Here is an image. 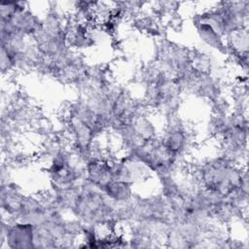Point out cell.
<instances>
[{
	"instance_id": "1",
	"label": "cell",
	"mask_w": 249,
	"mask_h": 249,
	"mask_svg": "<svg viewBox=\"0 0 249 249\" xmlns=\"http://www.w3.org/2000/svg\"><path fill=\"white\" fill-rule=\"evenodd\" d=\"M193 176L199 189L230 200L240 187L247 183L246 170L222 155L209 158L197 164L194 168Z\"/></svg>"
},
{
	"instance_id": "2",
	"label": "cell",
	"mask_w": 249,
	"mask_h": 249,
	"mask_svg": "<svg viewBox=\"0 0 249 249\" xmlns=\"http://www.w3.org/2000/svg\"><path fill=\"white\" fill-rule=\"evenodd\" d=\"M4 244L9 248H34V225L2 220L1 246Z\"/></svg>"
},
{
	"instance_id": "3",
	"label": "cell",
	"mask_w": 249,
	"mask_h": 249,
	"mask_svg": "<svg viewBox=\"0 0 249 249\" xmlns=\"http://www.w3.org/2000/svg\"><path fill=\"white\" fill-rule=\"evenodd\" d=\"M1 187L2 212L6 213L10 218L16 219L23 206L26 196L14 184L7 182L3 183Z\"/></svg>"
},
{
	"instance_id": "4",
	"label": "cell",
	"mask_w": 249,
	"mask_h": 249,
	"mask_svg": "<svg viewBox=\"0 0 249 249\" xmlns=\"http://www.w3.org/2000/svg\"><path fill=\"white\" fill-rule=\"evenodd\" d=\"M194 25L196 27L197 36L201 40V42L208 48L218 51L221 53H227V43L226 39L220 35L211 25L207 22L200 20L195 17Z\"/></svg>"
}]
</instances>
